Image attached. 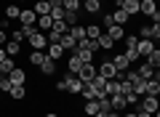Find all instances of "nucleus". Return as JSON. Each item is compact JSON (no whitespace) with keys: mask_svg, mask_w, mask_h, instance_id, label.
<instances>
[{"mask_svg":"<svg viewBox=\"0 0 160 117\" xmlns=\"http://www.w3.org/2000/svg\"><path fill=\"white\" fill-rule=\"evenodd\" d=\"M120 117H136V115H133V112H126V115H120Z\"/></svg>","mask_w":160,"mask_h":117,"instance_id":"obj_47","label":"nucleus"},{"mask_svg":"<svg viewBox=\"0 0 160 117\" xmlns=\"http://www.w3.org/2000/svg\"><path fill=\"white\" fill-rule=\"evenodd\" d=\"M40 72L46 75V77H51V75L56 72V61H53V59H48V56H46V59H43V64H40Z\"/></svg>","mask_w":160,"mask_h":117,"instance_id":"obj_19","label":"nucleus"},{"mask_svg":"<svg viewBox=\"0 0 160 117\" xmlns=\"http://www.w3.org/2000/svg\"><path fill=\"white\" fill-rule=\"evenodd\" d=\"M96 43H99V48H102V51H112V48H115V40L109 37L107 32H102V35H99V37H96Z\"/></svg>","mask_w":160,"mask_h":117,"instance_id":"obj_18","label":"nucleus"},{"mask_svg":"<svg viewBox=\"0 0 160 117\" xmlns=\"http://www.w3.org/2000/svg\"><path fill=\"white\" fill-rule=\"evenodd\" d=\"M56 90L64 93V90H67V80H56Z\"/></svg>","mask_w":160,"mask_h":117,"instance_id":"obj_42","label":"nucleus"},{"mask_svg":"<svg viewBox=\"0 0 160 117\" xmlns=\"http://www.w3.org/2000/svg\"><path fill=\"white\" fill-rule=\"evenodd\" d=\"M144 96H160V80H158V75H155L152 80H147V85H144Z\"/></svg>","mask_w":160,"mask_h":117,"instance_id":"obj_12","label":"nucleus"},{"mask_svg":"<svg viewBox=\"0 0 160 117\" xmlns=\"http://www.w3.org/2000/svg\"><path fill=\"white\" fill-rule=\"evenodd\" d=\"M107 99H109V106H112L115 112L126 109V99H123V93H112V96H107Z\"/></svg>","mask_w":160,"mask_h":117,"instance_id":"obj_15","label":"nucleus"},{"mask_svg":"<svg viewBox=\"0 0 160 117\" xmlns=\"http://www.w3.org/2000/svg\"><path fill=\"white\" fill-rule=\"evenodd\" d=\"M48 6L51 8H62V0H48Z\"/></svg>","mask_w":160,"mask_h":117,"instance_id":"obj_45","label":"nucleus"},{"mask_svg":"<svg viewBox=\"0 0 160 117\" xmlns=\"http://www.w3.org/2000/svg\"><path fill=\"white\" fill-rule=\"evenodd\" d=\"M64 80H67V90H69V93H80V90H83V83L78 80V75H69L67 72Z\"/></svg>","mask_w":160,"mask_h":117,"instance_id":"obj_11","label":"nucleus"},{"mask_svg":"<svg viewBox=\"0 0 160 117\" xmlns=\"http://www.w3.org/2000/svg\"><path fill=\"white\" fill-rule=\"evenodd\" d=\"M109 61H112V67L118 69L120 75H126L128 69H131V64H128V59H126L123 53H112V56H109Z\"/></svg>","mask_w":160,"mask_h":117,"instance_id":"obj_4","label":"nucleus"},{"mask_svg":"<svg viewBox=\"0 0 160 117\" xmlns=\"http://www.w3.org/2000/svg\"><path fill=\"white\" fill-rule=\"evenodd\" d=\"M99 3H104V0H99Z\"/></svg>","mask_w":160,"mask_h":117,"instance_id":"obj_50","label":"nucleus"},{"mask_svg":"<svg viewBox=\"0 0 160 117\" xmlns=\"http://www.w3.org/2000/svg\"><path fill=\"white\" fill-rule=\"evenodd\" d=\"M139 106H142L144 112H149V115H158V109H160L158 96H142V99H139Z\"/></svg>","mask_w":160,"mask_h":117,"instance_id":"obj_3","label":"nucleus"},{"mask_svg":"<svg viewBox=\"0 0 160 117\" xmlns=\"http://www.w3.org/2000/svg\"><path fill=\"white\" fill-rule=\"evenodd\" d=\"M115 8H123V11L133 19L139 13V0H118V6H115Z\"/></svg>","mask_w":160,"mask_h":117,"instance_id":"obj_6","label":"nucleus"},{"mask_svg":"<svg viewBox=\"0 0 160 117\" xmlns=\"http://www.w3.org/2000/svg\"><path fill=\"white\" fill-rule=\"evenodd\" d=\"M160 37V24H152V40Z\"/></svg>","mask_w":160,"mask_h":117,"instance_id":"obj_43","label":"nucleus"},{"mask_svg":"<svg viewBox=\"0 0 160 117\" xmlns=\"http://www.w3.org/2000/svg\"><path fill=\"white\" fill-rule=\"evenodd\" d=\"M123 56H126V59H128V64H136L139 59H142L136 48H126V51H123Z\"/></svg>","mask_w":160,"mask_h":117,"instance_id":"obj_31","label":"nucleus"},{"mask_svg":"<svg viewBox=\"0 0 160 117\" xmlns=\"http://www.w3.org/2000/svg\"><path fill=\"white\" fill-rule=\"evenodd\" d=\"M19 13H22V8H19L16 3H11V6H6V19H19Z\"/></svg>","mask_w":160,"mask_h":117,"instance_id":"obj_32","label":"nucleus"},{"mask_svg":"<svg viewBox=\"0 0 160 117\" xmlns=\"http://www.w3.org/2000/svg\"><path fill=\"white\" fill-rule=\"evenodd\" d=\"M8 40H16V43H22V40H24V32H22V29H13Z\"/></svg>","mask_w":160,"mask_h":117,"instance_id":"obj_40","label":"nucleus"},{"mask_svg":"<svg viewBox=\"0 0 160 117\" xmlns=\"http://www.w3.org/2000/svg\"><path fill=\"white\" fill-rule=\"evenodd\" d=\"M62 8L67 13H78L80 11V0H62Z\"/></svg>","mask_w":160,"mask_h":117,"instance_id":"obj_27","label":"nucleus"},{"mask_svg":"<svg viewBox=\"0 0 160 117\" xmlns=\"http://www.w3.org/2000/svg\"><path fill=\"white\" fill-rule=\"evenodd\" d=\"M139 13H144V16H152V13H158L155 0H139Z\"/></svg>","mask_w":160,"mask_h":117,"instance_id":"obj_13","label":"nucleus"},{"mask_svg":"<svg viewBox=\"0 0 160 117\" xmlns=\"http://www.w3.org/2000/svg\"><path fill=\"white\" fill-rule=\"evenodd\" d=\"M104 32H107L109 37L115 40V43H118V40H123V37H126V27H120V24H112V27H107V29H104Z\"/></svg>","mask_w":160,"mask_h":117,"instance_id":"obj_14","label":"nucleus"},{"mask_svg":"<svg viewBox=\"0 0 160 117\" xmlns=\"http://www.w3.org/2000/svg\"><path fill=\"white\" fill-rule=\"evenodd\" d=\"M59 45L64 48V53H75V48H78V43H75V40L69 37V32H67V35H62V40H59Z\"/></svg>","mask_w":160,"mask_h":117,"instance_id":"obj_17","label":"nucleus"},{"mask_svg":"<svg viewBox=\"0 0 160 117\" xmlns=\"http://www.w3.org/2000/svg\"><path fill=\"white\" fill-rule=\"evenodd\" d=\"M96 72L102 75V77H107V80H123V77H126V75H120L118 69L112 67V61H109V59H104V61L99 64V67H96Z\"/></svg>","mask_w":160,"mask_h":117,"instance_id":"obj_1","label":"nucleus"},{"mask_svg":"<svg viewBox=\"0 0 160 117\" xmlns=\"http://www.w3.org/2000/svg\"><path fill=\"white\" fill-rule=\"evenodd\" d=\"M8 43V37H6V29H0V45H6Z\"/></svg>","mask_w":160,"mask_h":117,"instance_id":"obj_44","label":"nucleus"},{"mask_svg":"<svg viewBox=\"0 0 160 117\" xmlns=\"http://www.w3.org/2000/svg\"><path fill=\"white\" fill-rule=\"evenodd\" d=\"M139 35L147 37V40H152V27H142V29H139Z\"/></svg>","mask_w":160,"mask_h":117,"instance_id":"obj_41","label":"nucleus"},{"mask_svg":"<svg viewBox=\"0 0 160 117\" xmlns=\"http://www.w3.org/2000/svg\"><path fill=\"white\" fill-rule=\"evenodd\" d=\"M35 27H38L40 32H48V29L53 27V19H51V16H38V22H35Z\"/></svg>","mask_w":160,"mask_h":117,"instance_id":"obj_21","label":"nucleus"},{"mask_svg":"<svg viewBox=\"0 0 160 117\" xmlns=\"http://www.w3.org/2000/svg\"><path fill=\"white\" fill-rule=\"evenodd\" d=\"M83 112H86L88 117H93L99 112V101H86V106H83Z\"/></svg>","mask_w":160,"mask_h":117,"instance_id":"obj_33","label":"nucleus"},{"mask_svg":"<svg viewBox=\"0 0 160 117\" xmlns=\"http://www.w3.org/2000/svg\"><path fill=\"white\" fill-rule=\"evenodd\" d=\"M13 67H16V61H13L11 56H6V59L0 61V75H8V72L13 69Z\"/></svg>","mask_w":160,"mask_h":117,"instance_id":"obj_28","label":"nucleus"},{"mask_svg":"<svg viewBox=\"0 0 160 117\" xmlns=\"http://www.w3.org/2000/svg\"><path fill=\"white\" fill-rule=\"evenodd\" d=\"M144 61H147L152 69H158V67H160V48H152V53H149Z\"/></svg>","mask_w":160,"mask_h":117,"instance_id":"obj_25","label":"nucleus"},{"mask_svg":"<svg viewBox=\"0 0 160 117\" xmlns=\"http://www.w3.org/2000/svg\"><path fill=\"white\" fill-rule=\"evenodd\" d=\"M48 16H51L53 22H64V16H67V11H64V8H51V13H48Z\"/></svg>","mask_w":160,"mask_h":117,"instance_id":"obj_34","label":"nucleus"},{"mask_svg":"<svg viewBox=\"0 0 160 117\" xmlns=\"http://www.w3.org/2000/svg\"><path fill=\"white\" fill-rule=\"evenodd\" d=\"M11 88H13V85H11V80H8L6 75H0V93H8Z\"/></svg>","mask_w":160,"mask_h":117,"instance_id":"obj_36","label":"nucleus"},{"mask_svg":"<svg viewBox=\"0 0 160 117\" xmlns=\"http://www.w3.org/2000/svg\"><path fill=\"white\" fill-rule=\"evenodd\" d=\"M3 48H6V53H8V56H16L19 51H22V43H16V40H8Z\"/></svg>","mask_w":160,"mask_h":117,"instance_id":"obj_29","label":"nucleus"},{"mask_svg":"<svg viewBox=\"0 0 160 117\" xmlns=\"http://www.w3.org/2000/svg\"><path fill=\"white\" fill-rule=\"evenodd\" d=\"M123 99H126V106H136L142 96H136V93H133V90H131V93H123Z\"/></svg>","mask_w":160,"mask_h":117,"instance_id":"obj_35","label":"nucleus"},{"mask_svg":"<svg viewBox=\"0 0 160 117\" xmlns=\"http://www.w3.org/2000/svg\"><path fill=\"white\" fill-rule=\"evenodd\" d=\"M8 93H11V99H13V101H24V96H27V88H24V85H13Z\"/></svg>","mask_w":160,"mask_h":117,"instance_id":"obj_26","label":"nucleus"},{"mask_svg":"<svg viewBox=\"0 0 160 117\" xmlns=\"http://www.w3.org/2000/svg\"><path fill=\"white\" fill-rule=\"evenodd\" d=\"M32 11L38 13V16H48V13H51V6H48V0H38Z\"/></svg>","mask_w":160,"mask_h":117,"instance_id":"obj_23","label":"nucleus"},{"mask_svg":"<svg viewBox=\"0 0 160 117\" xmlns=\"http://www.w3.org/2000/svg\"><path fill=\"white\" fill-rule=\"evenodd\" d=\"M64 24H67V27H75V24H78V13H67V16H64Z\"/></svg>","mask_w":160,"mask_h":117,"instance_id":"obj_38","label":"nucleus"},{"mask_svg":"<svg viewBox=\"0 0 160 117\" xmlns=\"http://www.w3.org/2000/svg\"><path fill=\"white\" fill-rule=\"evenodd\" d=\"M126 48H136V43H139V37H133V35H126Z\"/></svg>","mask_w":160,"mask_h":117,"instance_id":"obj_39","label":"nucleus"},{"mask_svg":"<svg viewBox=\"0 0 160 117\" xmlns=\"http://www.w3.org/2000/svg\"><path fill=\"white\" fill-rule=\"evenodd\" d=\"M53 32H59V35H64V32H69V27H67V24H64V22H53Z\"/></svg>","mask_w":160,"mask_h":117,"instance_id":"obj_37","label":"nucleus"},{"mask_svg":"<svg viewBox=\"0 0 160 117\" xmlns=\"http://www.w3.org/2000/svg\"><path fill=\"white\" fill-rule=\"evenodd\" d=\"M86 117H88V115H86Z\"/></svg>","mask_w":160,"mask_h":117,"instance_id":"obj_51","label":"nucleus"},{"mask_svg":"<svg viewBox=\"0 0 160 117\" xmlns=\"http://www.w3.org/2000/svg\"><path fill=\"white\" fill-rule=\"evenodd\" d=\"M109 16H112V24H120V27H126V24L131 22V16H128L123 8H115V11H109Z\"/></svg>","mask_w":160,"mask_h":117,"instance_id":"obj_9","label":"nucleus"},{"mask_svg":"<svg viewBox=\"0 0 160 117\" xmlns=\"http://www.w3.org/2000/svg\"><path fill=\"white\" fill-rule=\"evenodd\" d=\"M8 80H11V85H27V72H24L22 67H13L11 72L6 75Z\"/></svg>","mask_w":160,"mask_h":117,"instance_id":"obj_5","label":"nucleus"},{"mask_svg":"<svg viewBox=\"0 0 160 117\" xmlns=\"http://www.w3.org/2000/svg\"><path fill=\"white\" fill-rule=\"evenodd\" d=\"M64 56V48L59 43H48V59H53V61H56V59H62Z\"/></svg>","mask_w":160,"mask_h":117,"instance_id":"obj_20","label":"nucleus"},{"mask_svg":"<svg viewBox=\"0 0 160 117\" xmlns=\"http://www.w3.org/2000/svg\"><path fill=\"white\" fill-rule=\"evenodd\" d=\"M152 48H155V40L139 37V43H136V51H139V56H144V59H147V56L152 53Z\"/></svg>","mask_w":160,"mask_h":117,"instance_id":"obj_8","label":"nucleus"},{"mask_svg":"<svg viewBox=\"0 0 160 117\" xmlns=\"http://www.w3.org/2000/svg\"><path fill=\"white\" fill-rule=\"evenodd\" d=\"M19 22H22V27H35V22H38V13H35L32 8H22V13H19Z\"/></svg>","mask_w":160,"mask_h":117,"instance_id":"obj_7","label":"nucleus"},{"mask_svg":"<svg viewBox=\"0 0 160 117\" xmlns=\"http://www.w3.org/2000/svg\"><path fill=\"white\" fill-rule=\"evenodd\" d=\"M46 117H59V115H56V112H48V115H46Z\"/></svg>","mask_w":160,"mask_h":117,"instance_id":"obj_48","label":"nucleus"},{"mask_svg":"<svg viewBox=\"0 0 160 117\" xmlns=\"http://www.w3.org/2000/svg\"><path fill=\"white\" fill-rule=\"evenodd\" d=\"M80 67H83V61L78 59V53H69V56H67V72H69V75H78Z\"/></svg>","mask_w":160,"mask_h":117,"instance_id":"obj_10","label":"nucleus"},{"mask_svg":"<svg viewBox=\"0 0 160 117\" xmlns=\"http://www.w3.org/2000/svg\"><path fill=\"white\" fill-rule=\"evenodd\" d=\"M102 32H104V29L99 27V24H93V22H91V24H86V37H88V40H96Z\"/></svg>","mask_w":160,"mask_h":117,"instance_id":"obj_22","label":"nucleus"},{"mask_svg":"<svg viewBox=\"0 0 160 117\" xmlns=\"http://www.w3.org/2000/svg\"><path fill=\"white\" fill-rule=\"evenodd\" d=\"M96 67H93V64H83V67H80V72H78V80H80V83H83V85H91V80L93 77H96Z\"/></svg>","mask_w":160,"mask_h":117,"instance_id":"obj_2","label":"nucleus"},{"mask_svg":"<svg viewBox=\"0 0 160 117\" xmlns=\"http://www.w3.org/2000/svg\"><path fill=\"white\" fill-rule=\"evenodd\" d=\"M133 72H136V75H139V77H142V80H152V77H155V69L149 67L147 61H144V64H139V67L133 69Z\"/></svg>","mask_w":160,"mask_h":117,"instance_id":"obj_16","label":"nucleus"},{"mask_svg":"<svg viewBox=\"0 0 160 117\" xmlns=\"http://www.w3.org/2000/svg\"><path fill=\"white\" fill-rule=\"evenodd\" d=\"M27 59H29V64H35V67H40V64H43V59H46V53H43V51H32V53H29Z\"/></svg>","mask_w":160,"mask_h":117,"instance_id":"obj_30","label":"nucleus"},{"mask_svg":"<svg viewBox=\"0 0 160 117\" xmlns=\"http://www.w3.org/2000/svg\"><path fill=\"white\" fill-rule=\"evenodd\" d=\"M6 56H8V53H6V48H3V45H0V61H3V59H6Z\"/></svg>","mask_w":160,"mask_h":117,"instance_id":"obj_46","label":"nucleus"},{"mask_svg":"<svg viewBox=\"0 0 160 117\" xmlns=\"http://www.w3.org/2000/svg\"><path fill=\"white\" fill-rule=\"evenodd\" d=\"M69 37H72L75 43H78V40H83V37H86V27H83V24H75V27H69Z\"/></svg>","mask_w":160,"mask_h":117,"instance_id":"obj_24","label":"nucleus"},{"mask_svg":"<svg viewBox=\"0 0 160 117\" xmlns=\"http://www.w3.org/2000/svg\"><path fill=\"white\" fill-rule=\"evenodd\" d=\"M0 104H3V93H0Z\"/></svg>","mask_w":160,"mask_h":117,"instance_id":"obj_49","label":"nucleus"}]
</instances>
